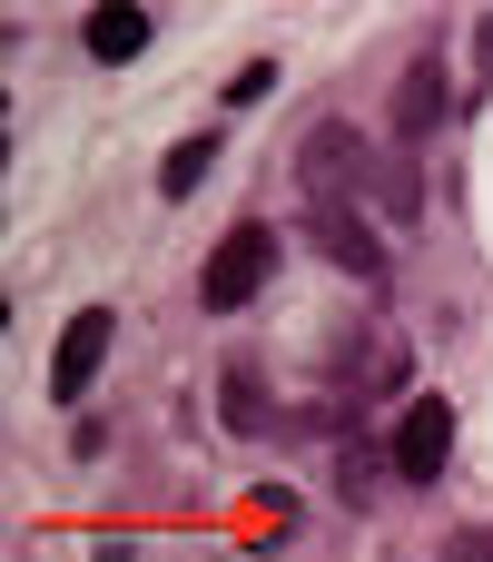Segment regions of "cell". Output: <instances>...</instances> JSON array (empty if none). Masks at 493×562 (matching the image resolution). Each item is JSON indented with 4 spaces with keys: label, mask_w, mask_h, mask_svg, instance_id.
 <instances>
[{
    "label": "cell",
    "mask_w": 493,
    "mask_h": 562,
    "mask_svg": "<svg viewBox=\"0 0 493 562\" xmlns=\"http://www.w3.org/2000/svg\"><path fill=\"white\" fill-rule=\"evenodd\" d=\"M376 168H385V148H376L366 128H346V119H326V128L296 148L306 207H346V198H376Z\"/></svg>",
    "instance_id": "cell-1"
},
{
    "label": "cell",
    "mask_w": 493,
    "mask_h": 562,
    "mask_svg": "<svg viewBox=\"0 0 493 562\" xmlns=\"http://www.w3.org/2000/svg\"><path fill=\"white\" fill-rule=\"evenodd\" d=\"M267 277H277V227H257V217H247V227H227V237H217V257L198 267V296L227 316V306H247Z\"/></svg>",
    "instance_id": "cell-2"
},
{
    "label": "cell",
    "mask_w": 493,
    "mask_h": 562,
    "mask_svg": "<svg viewBox=\"0 0 493 562\" xmlns=\"http://www.w3.org/2000/svg\"><path fill=\"white\" fill-rule=\"evenodd\" d=\"M385 464H395V484H445V464H455V405L445 395H415L405 415H395V445H385Z\"/></svg>",
    "instance_id": "cell-3"
},
{
    "label": "cell",
    "mask_w": 493,
    "mask_h": 562,
    "mask_svg": "<svg viewBox=\"0 0 493 562\" xmlns=\"http://www.w3.org/2000/svg\"><path fill=\"white\" fill-rule=\"evenodd\" d=\"M109 336H119V316H109V306H79V316L59 326V356H49V405H79V395H89V375L109 366Z\"/></svg>",
    "instance_id": "cell-4"
},
{
    "label": "cell",
    "mask_w": 493,
    "mask_h": 562,
    "mask_svg": "<svg viewBox=\"0 0 493 562\" xmlns=\"http://www.w3.org/2000/svg\"><path fill=\"white\" fill-rule=\"evenodd\" d=\"M445 109H455V89H445V49H415V59H405V79H395V109H385V119H395V138H405V148H415V138H435V128H445Z\"/></svg>",
    "instance_id": "cell-5"
},
{
    "label": "cell",
    "mask_w": 493,
    "mask_h": 562,
    "mask_svg": "<svg viewBox=\"0 0 493 562\" xmlns=\"http://www.w3.org/2000/svg\"><path fill=\"white\" fill-rule=\"evenodd\" d=\"M405 336H385V326H346V395H395L405 385Z\"/></svg>",
    "instance_id": "cell-6"
},
{
    "label": "cell",
    "mask_w": 493,
    "mask_h": 562,
    "mask_svg": "<svg viewBox=\"0 0 493 562\" xmlns=\"http://www.w3.org/2000/svg\"><path fill=\"white\" fill-rule=\"evenodd\" d=\"M79 40H89V59H99V69H128V59H138V49L158 40V20H148L138 0H99Z\"/></svg>",
    "instance_id": "cell-7"
},
{
    "label": "cell",
    "mask_w": 493,
    "mask_h": 562,
    "mask_svg": "<svg viewBox=\"0 0 493 562\" xmlns=\"http://www.w3.org/2000/svg\"><path fill=\"white\" fill-rule=\"evenodd\" d=\"M306 237H316L346 277H385V247H376V227H366L356 207H306Z\"/></svg>",
    "instance_id": "cell-8"
},
{
    "label": "cell",
    "mask_w": 493,
    "mask_h": 562,
    "mask_svg": "<svg viewBox=\"0 0 493 562\" xmlns=\"http://www.w3.org/2000/svg\"><path fill=\"white\" fill-rule=\"evenodd\" d=\"M208 168H217V128H198V138H178V148L158 158V198H198Z\"/></svg>",
    "instance_id": "cell-9"
},
{
    "label": "cell",
    "mask_w": 493,
    "mask_h": 562,
    "mask_svg": "<svg viewBox=\"0 0 493 562\" xmlns=\"http://www.w3.org/2000/svg\"><path fill=\"white\" fill-rule=\"evenodd\" d=\"M366 207H385L395 227H415V217H425V188H415V158H405V148H385V168H376V198H366Z\"/></svg>",
    "instance_id": "cell-10"
},
{
    "label": "cell",
    "mask_w": 493,
    "mask_h": 562,
    "mask_svg": "<svg viewBox=\"0 0 493 562\" xmlns=\"http://www.w3.org/2000/svg\"><path fill=\"white\" fill-rule=\"evenodd\" d=\"M227 425H237V435H267V395H257L247 366H227Z\"/></svg>",
    "instance_id": "cell-11"
},
{
    "label": "cell",
    "mask_w": 493,
    "mask_h": 562,
    "mask_svg": "<svg viewBox=\"0 0 493 562\" xmlns=\"http://www.w3.org/2000/svg\"><path fill=\"white\" fill-rule=\"evenodd\" d=\"M336 474H346V504H376V474H395V464H376L366 445H346V454H336Z\"/></svg>",
    "instance_id": "cell-12"
},
{
    "label": "cell",
    "mask_w": 493,
    "mask_h": 562,
    "mask_svg": "<svg viewBox=\"0 0 493 562\" xmlns=\"http://www.w3.org/2000/svg\"><path fill=\"white\" fill-rule=\"evenodd\" d=\"M267 89H277V59H247V69H237V79H227V109H257V99H267Z\"/></svg>",
    "instance_id": "cell-13"
},
{
    "label": "cell",
    "mask_w": 493,
    "mask_h": 562,
    "mask_svg": "<svg viewBox=\"0 0 493 562\" xmlns=\"http://www.w3.org/2000/svg\"><path fill=\"white\" fill-rule=\"evenodd\" d=\"M474 99H493V10L474 20ZM474 99H464V109H474Z\"/></svg>",
    "instance_id": "cell-14"
}]
</instances>
